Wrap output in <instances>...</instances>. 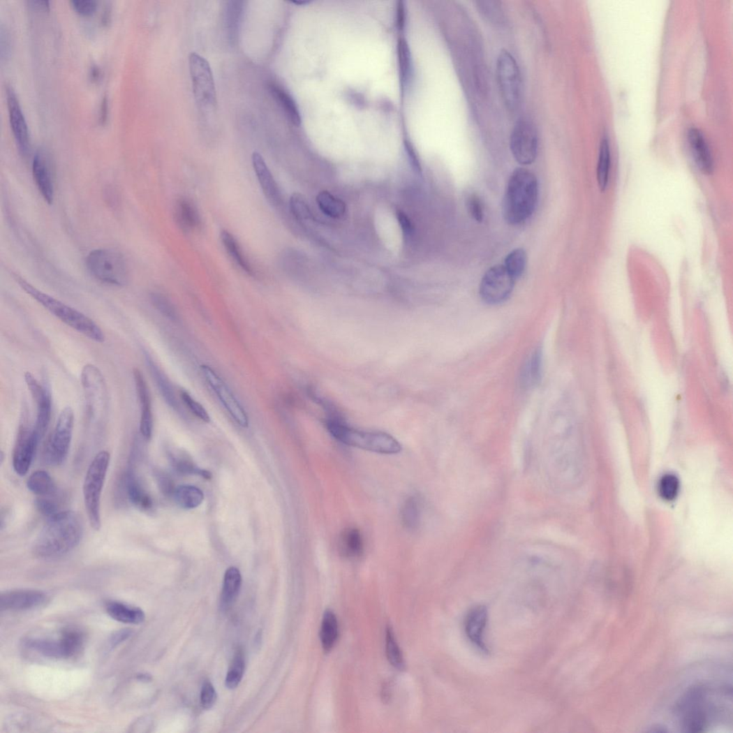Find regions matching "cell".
I'll return each instance as SVG.
<instances>
[{
    "mask_svg": "<svg viewBox=\"0 0 733 733\" xmlns=\"http://www.w3.org/2000/svg\"><path fill=\"white\" fill-rule=\"evenodd\" d=\"M251 159L253 170L266 198L273 206H278L281 202V194L265 159L258 152L253 153Z\"/></svg>",
    "mask_w": 733,
    "mask_h": 733,
    "instance_id": "obj_24",
    "label": "cell"
},
{
    "mask_svg": "<svg viewBox=\"0 0 733 733\" xmlns=\"http://www.w3.org/2000/svg\"><path fill=\"white\" fill-rule=\"evenodd\" d=\"M110 455L106 450L99 452L91 461L83 483V498L91 526L101 528V501Z\"/></svg>",
    "mask_w": 733,
    "mask_h": 733,
    "instance_id": "obj_5",
    "label": "cell"
},
{
    "mask_svg": "<svg viewBox=\"0 0 733 733\" xmlns=\"http://www.w3.org/2000/svg\"><path fill=\"white\" fill-rule=\"evenodd\" d=\"M496 4L497 2H477V7L487 19L498 23L502 22L503 15L501 8Z\"/></svg>",
    "mask_w": 733,
    "mask_h": 733,
    "instance_id": "obj_51",
    "label": "cell"
},
{
    "mask_svg": "<svg viewBox=\"0 0 733 733\" xmlns=\"http://www.w3.org/2000/svg\"><path fill=\"white\" fill-rule=\"evenodd\" d=\"M680 491V481L674 474L664 475L659 482L658 491L660 497L667 501H674Z\"/></svg>",
    "mask_w": 733,
    "mask_h": 733,
    "instance_id": "obj_41",
    "label": "cell"
},
{
    "mask_svg": "<svg viewBox=\"0 0 733 733\" xmlns=\"http://www.w3.org/2000/svg\"><path fill=\"white\" fill-rule=\"evenodd\" d=\"M216 693L214 687L210 682H206L201 693V702L205 709H210L214 706L216 700Z\"/></svg>",
    "mask_w": 733,
    "mask_h": 733,
    "instance_id": "obj_52",
    "label": "cell"
},
{
    "mask_svg": "<svg viewBox=\"0 0 733 733\" xmlns=\"http://www.w3.org/2000/svg\"><path fill=\"white\" fill-rule=\"evenodd\" d=\"M24 381L36 405L37 416L34 427L42 440L47 430L51 418L50 394L30 372L24 373Z\"/></svg>",
    "mask_w": 733,
    "mask_h": 733,
    "instance_id": "obj_17",
    "label": "cell"
},
{
    "mask_svg": "<svg viewBox=\"0 0 733 733\" xmlns=\"http://www.w3.org/2000/svg\"><path fill=\"white\" fill-rule=\"evenodd\" d=\"M27 487L38 497H52L57 491L50 475L43 470L36 471L30 475Z\"/></svg>",
    "mask_w": 733,
    "mask_h": 733,
    "instance_id": "obj_30",
    "label": "cell"
},
{
    "mask_svg": "<svg viewBox=\"0 0 733 733\" xmlns=\"http://www.w3.org/2000/svg\"><path fill=\"white\" fill-rule=\"evenodd\" d=\"M35 504L38 512L48 518L60 512L58 503L52 497H38Z\"/></svg>",
    "mask_w": 733,
    "mask_h": 733,
    "instance_id": "obj_50",
    "label": "cell"
},
{
    "mask_svg": "<svg viewBox=\"0 0 733 733\" xmlns=\"http://www.w3.org/2000/svg\"><path fill=\"white\" fill-rule=\"evenodd\" d=\"M526 263L527 256L526 251L522 249H517L507 256L503 266L506 271L517 281L523 275Z\"/></svg>",
    "mask_w": 733,
    "mask_h": 733,
    "instance_id": "obj_37",
    "label": "cell"
},
{
    "mask_svg": "<svg viewBox=\"0 0 733 733\" xmlns=\"http://www.w3.org/2000/svg\"><path fill=\"white\" fill-rule=\"evenodd\" d=\"M127 496L137 508L147 511L152 508L153 502L133 471H128L125 477Z\"/></svg>",
    "mask_w": 733,
    "mask_h": 733,
    "instance_id": "obj_27",
    "label": "cell"
},
{
    "mask_svg": "<svg viewBox=\"0 0 733 733\" xmlns=\"http://www.w3.org/2000/svg\"><path fill=\"white\" fill-rule=\"evenodd\" d=\"M337 636L338 624L336 616L332 611L328 609L323 616L320 631V639L325 652H330L332 649Z\"/></svg>",
    "mask_w": 733,
    "mask_h": 733,
    "instance_id": "obj_34",
    "label": "cell"
},
{
    "mask_svg": "<svg viewBox=\"0 0 733 733\" xmlns=\"http://www.w3.org/2000/svg\"><path fill=\"white\" fill-rule=\"evenodd\" d=\"M181 398L183 403L190 410V411L196 417L205 422H210V416L204 408L199 402H197L191 394L186 390L181 392Z\"/></svg>",
    "mask_w": 733,
    "mask_h": 733,
    "instance_id": "obj_48",
    "label": "cell"
},
{
    "mask_svg": "<svg viewBox=\"0 0 733 733\" xmlns=\"http://www.w3.org/2000/svg\"><path fill=\"white\" fill-rule=\"evenodd\" d=\"M6 94L11 127L20 152L26 156L31 149L29 131L15 91L8 86Z\"/></svg>",
    "mask_w": 733,
    "mask_h": 733,
    "instance_id": "obj_19",
    "label": "cell"
},
{
    "mask_svg": "<svg viewBox=\"0 0 733 733\" xmlns=\"http://www.w3.org/2000/svg\"><path fill=\"white\" fill-rule=\"evenodd\" d=\"M398 219L405 237L407 239L409 238L412 235V225L410 220L408 216L401 212L398 214Z\"/></svg>",
    "mask_w": 733,
    "mask_h": 733,
    "instance_id": "obj_56",
    "label": "cell"
},
{
    "mask_svg": "<svg viewBox=\"0 0 733 733\" xmlns=\"http://www.w3.org/2000/svg\"><path fill=\"white\" fill-rule=\"evenodd\" d=\"M47 595L43 591L32 589H18L6 591L0 596L1 611L31 610L45 604Z\"/></svg>",
    "mask_w": 733,
    "mask_h": 733,
    "instance_id": "obj_18",
    "label": "cell"
},
{
    "mask_svg": "<svg viewBox=\"0 0 733 733\" xmlns=\"http://www.w3.org/2000/svg\"><path fill=\"white\" fill-rule=\"evenodd\" d=\"M201 371L206 382L216 393L219 401L236 424L242 428H247L249 426L247 414L228 385L209 366L202 365Z\"/></svg>",
    "mask_w": 733,
    "mask_h": 733,
    "instance_id": "obj_14",
    "label": "cell"
},
{
    "mask_svg": "<svg viewBox=\"0 0 733 733\" xmlns=\"http://www.w3.org/2000/svg\"><path fill=\"white\" fill-rule=\"evenodd\" d=\"M137 679L140 681L149 682L151 681V676L147 674H140L137 676Z\"/></svg>",
    "mask_w": 733,
    "mask_h": 733,
    "instance_id": "obj_60",
    "label": "cell"
},
{
    "mask_svg": "<svg viewBox=\"0 0 733 733\" xmlns=\"http://www.w3.org/2000/svg\"><path fill=\"white\" fill-rule=\"evenodd\" d=\"M515 281L503 265L494 266L485 273L482 280L480 295L487 304H501L512 295Z\"/></svg>",
    "mask_w": 733,
    "mask_h": 733,
    "instance_id": "obj_13",
    "label": "cell"
},
{
    "mask_svg": "<svg viewBox=\"0 0 733 733\" xmlns=\"http://www.w3.org/2000/svg\"><path fill=\"white\" fill-rule=\"evenodd\" d=\"M87 265L91 274L103 283L122 287L128 283L129 272L126 260L116 251L94 250L89 253Z\"/></svg>",
    "mask_w": 733,
    "mask_h": 733,
    "instance_id": "obj_6",
    "label": "cell"
},
{
    "mask_svg": "<svg viewBox=\"0 0 733 733\" xmlns=\"http://www.w3.org/2000/svg\"><path fill=\"white\" fill-rule=\"evenodd\" d=\"M269 91L286 110L287 116L290 121L295 125L298 126L300 122V118L295 103L291 97L274 84H270Z\"/></svg>",
    "mask_w": 733,
    "mask_h": 733,
    "instance_id": "obj_38",
    "label": "cell"
},
{
    "mask_svg": "<svg viewBox=\"0 0 733 733\" xmlns=\"http://www.w3.org/2000/svg\"><path fill=\"white\" fill-rule=\"evenodd\" d=\"M33 3L36 6L45 10L49 9L50 7L49 2L47 1V0H37V1H33Z\"/></svg>",
    "mask_w": 733,
    "mask_h": 733,
    "instance_id": "obj_59",
    "label": "cell"
},
{
    "mask_svg": "<svg viewBox=\"0 0 733 733\" xmlns=\"http://www.w3.org/2000/svg\"><path fill=\"white\" fill-rule=\"evenodd\" d=\"M101 75V72L100 68L98 66H94L92 67V68L91 69V73H90V76L91 77V80H93L94 81H96V80L100 79Z\"/></svg>",
    "mask_w": 733,
    "mask_h": 733,
    "instance_id": "obj_58",
    "label": "cell"
},
{
    "mask_svg": "<svg viewBox=\"0 0 733 733\" xmlns=\"http://www.w3.org/2000/svg\"><path fill=\"white\" fill-rule=\"evenodd\" d=\"M172 462L175 469L182 474L199 475L207 479L212 477L210 472L195 466L185 457L172 456Z\"/></svg>",
    "mask_w": 733,
    "mask_h": 733,
    "instance_id": "obj_46",
    "label": "cell"
},
{
    "mask_svg": "<svg viewBox=\"0 0 733 733\" xmlns=\"http://www.w3.org/2000/svg\"><path fill=\"white\" fill-rule=\"evenodd\" d=\"M539 185L537 177L526 168H519L507 184L503 202L507 222L518 225L531 216L537 206Z\"/></svg>",
    "mask_w": 733,
    "mask_h": 733,
    "instance_id": "obj_2",
    "label": "cell"
},
{
    "mask_svg": "<svg viewBox=\"0 0 733 733\" xmlns=\"http://www.w3.org/2000/svg\"><path fill=\"white\" fill-rule=\"evenodd\" d=\"M158 482L161 490L165 495H174L175 489L170 477L165 474H158Z\"/></svg>",
    "mask_w": 733,
    "mask_h": 733,
    "instance_id": "obj_55",
    "label": "cell"
},
{
    "mask_svg": "<svg viewBox=\"0 0 733 733\" xmlns=\"http://www.w3.org/2000/svg\"><path fill=\"white\" fill-rule=\"evenodd\" d=\"M108 101L106 96H105L101 102L100 108V117L99 123L104 125L108 119Z\"/></svg>",
    "mask_w": 733,
    "mask_h": 733,
    "instance_id": "obj_57",
    "label": "cell"
},
{
    "mask_svg": "<svg viewBox=\"0 0 733 733\" xmlns=\"http://www.w3.org/2000/svg\"><path fill=\"white\" fill-rule=\"evenodd\" d=\"M175 219L179 228L184 232L192 231L200 227L201 219L198 210L186 199L177 201L175 207Z\"/></svg>",
    "mask_w": 733,
    "mask_h": 733,
    "instance_id": "obj_28",
    "label": "cell"
},
{
    "mask_svg": "<svg viewBox=\"0 0 733 733\" xmlns=\"http://www.w3.org/2000/svg\"><path fill=\"white\" fill-rule=\"evenodd\" d=\"M317 202L320 210L331 218H341L346 214V204L327 191H322L318 195Z\"/></svg>",
    "mask_w": 733,
    "mask_h": 733,
    "instance_id": "obj_35",
    "label": "cell"
},
{
    "mask_svg": "<svg viewBox=\"0 0 733 733\" xmlns=\"http://www.w3.org/2000/svg\"><path fill=\"white\" fill-rule=\"evenodd\" d=\"M15 279L18 285L27 295L32 297L55 318L79 333L89 337L91 341L99 343L105 341V336L103 330L88 316L59 299L40 291L19 276H15Z\"/></svg>",
    "mask_w": 733,
    "mask_h": 733,
    "instance_id": "obj_3",
    "label": "cell"
},
{
    "mask_svg": "<svg viewBox=\"0 0 733 733\" xmlns=\"http://www.w3.org/2000/svg\"><path fill=\"white\" fill-rule=\"evenodd\" d=\"M540 371L541 354L539 351H537L532 355L524 366L521 378L523 384L531 385L537 383L540 379Z\"/></svg>",
    "mask_w": 733,
    "mask_h": 733,
    "instance_id": "obj_43",
    "label": "cell"
},
{
    "mask_svg": "<svg viewBox=\"0 0 733 733\" xmlns=\"http://www.w3.org/2000/svg\"><path fill=\"white\" fill-rule=\"evenodd\" d=\"M292 214L299 221H306L312 217L311 211L304 197L299 193L292 195L290 202Z\"/></svg>",
    "mask_w": 733,
    "mask_h": 733,
    "instance_id": "obj_47",
    "label": "cell"
},
{
    "mask_svg": "<svg viewBox=\"0 0 733 733\" xmlns=\"http://www.w3.org/2000/svg\"><path fill=\"white\" fill-rule=\"evenodd\" d=\"M466 206L469 214L475 221H483L484 216L483 203L476 194L472 193L468 196Z\"/></svg>",
    "mask_w": 733,
    "mask_h": 733,
    "instance_id": "obj_49",
    "label": "cell"
},
{
    "mask_svg": "<svg viewBox=\"0 0 733 733\" xmlns=\"http://www.w3.org/2000/svg\"><path fill=\"white\" fill-rule=\"evenodd\" d=\"M74 412L67 406L61 412L57 424L44 450L45 463L51 466H61L67 459L74 429Z\"/></svg>",
    "mask_w": 733,
    "mask_h": 733,
    "instance_id": "obj_10",
    "label": "cell"
},
{
    "mask_svg": "<svg viewBox=\"0 0 733 733\" xmlns=\"http://www.w3.org/2000/svg\"><path fill=\"white\" fill-rule=\"evenodd\" d=\"M708 689L694 687L684 695L678 706V713L687 732H702L708 727L712 711L707 700Z\"/></svg>",
    "mask_w": 733,
    "mask_h": 733,
    "instance_id": "obj_9",
    "label": "cell"
},
{
    "mask_svg": "<svg viewBox=\"0 0 733 733\" xmlns=\"http://www.w3.org/2000/svg\"><path fill=\"white\" fill-rule=\"evenodd\" d=\"M488 621V612L484 606L473 608L467 615L465 630L467 637L479 649L487 652L484 634Z\"/></svg>",
    "mask_w": 733,
    "mask_h": 733,
    "instance_id": "obj_23",
    "label": "cell"
},
{
    "mask_svg": "<svg viewBox=\"0 0 733 733\" xmlns=\"http://www.w3.org/2000/svg\"><path fill=\"white\" fill-rule=\"evenodd\" d=\"M173 496L179 505L184 510L195 509L205 500V494L202 491L190 485L176 488Z\"/></svg>",
    "mask_w": 733,
    "mask_h": 733,
    "instance_id": "obj_32",
    "label": "cell"
},
{
    "mask_svg": "<svg viewBox=\"0 0 733 733\" xmlns=\"http://www.w3.org/2000/svg\"><path fill=\"white\" fill-rule=\"evenodd\" d=\"M242 3V2L232 1L225 8V28H227L228 34L231 40H235L238 34L239 24L243 9Z\"/></svg>",
    "mask_w": 733,
    "mask_h": 733,
    "instance_id": "obj_39",
    "label": "cell"
},
{
    "mask_svg": "<svg viewBox=\"0 0 733 733\" xmlns=\"http://www.w3.org/2000/svg\"><path fill=\"white\" fill-rule=\"evenodd\" d=\"M33 175L36 186L45 201L51 205L54 200V182L50 157L43 151L36 153L33 161Z\"/></svg>",
    "mask_w": 733,
    "mask_h": 733,
    "instance_id": "obj_21",
    "label": "cell"
},
{
    "mask_svg": "<svg viewBox=\"0 0 733 733\" xmlns=\"http://www.w3.org/2000/svg\"><path fill=\"white\" fill-rule=\"evenodd\" d=\"M327 427L335 439L352 447L386 455L399 454L402 450L396 438L384 432L355 429L334 419L328 420Z\"/></svg>",
    "mask_w": 733,
    "mask_h": 733,
    "instance_id": "obj_4",
    "label": "cell"
},
{
    "mask_svg": "<svg viewBox=\"0 0 733 733\" xmlns=\"http://www.w3.org/2000/svg\"><path fill=\"white\" fill-rule=\"evenodd\" d=\"M151 299L154 306L163 316L173 321L179 319L175 305L165 296L160 293H153Z\"/></svg>",
    "mask_w": 733,
    "mask_h": 733,
    "instance_id": "obj_45",
    "label": "cell"
},
{
    "mask_svg": "<svg viewBox=\"0 0 733 733\" xmlns=\"http://www.w3.org/2000/svg\"><path fill=\"white\" fill-rule=\"evenodd\" d=\"M242 582V575L237 568L231 567L225 572L221 598L223 609H228L235 601L239 595Z\"/></svg>",
    "mask_w": 733,
    "mask_h": 733,
    "instance_id": "obj_29",
    "label": "cell"
},
{
    "mask_svg": "<svg viewBox=\"0 0 733 733\" xmlns=\"http://www.w3.org/2000/svg\"><path fill=\"white\" fill-rule=\"evenodd\" d=\"M339 547L341 553L348 558H356L363 552L364 544L362 534L358 529L349 528L341 535Z\"/></svg>",
    "mask_w": 733,
    "mask_h": 733,
    "instance_id": "obj_31",
    "label": "cell"
},
{
    "mask_svg": "<svg viewBox=\"0 0 733 733\" xmlns=\"http://www.w3.org/2000/svg\"><path fill=\"white\" fill-rule=\"evenodd\" d=\"M145 358L150 373L165 402L174 410L182 413V407L171 381L148 353H145Z\"/></svg>",
    "mask_w": 733,
    "mask_h": 733,
    "instance_id": "obj_25",
    "label": "cell"
},
{
    "mask_svg": "<svg viewBox=\"0 0 733 733\" xmlns=\"http://www.w3.org/2000/svg\"><path fill=\"white\" fill-rule=\"evenodd\" d=\"M133 374L140 411H142L140 432L146 440H149L152 437L154 429V417L149 390L145 377L139 370L134 369Z\"/></svg>",
    "mask_w": 733,
    "mask_h": 733,
    "instance_id": "obj_20",
    "label": "cell"
},
{
    "mask_svg": "<svg viewBox=\"0 0 733 733\" xmlns=\"http://www.w3.org/2000/svg\"><path fill=\"white\" fill-rule=\"evenodd\" d=\"M82 534L79 515L72 511L60 512L48 518L35 542L34 552L44 559L63 557L79 545Z\"/></svg>",
    "mask_w": 733,
    "mask_h": 733,
    "instance_id": "obj_1",
    "label": "cell"
},
{
    "mask_svg": "<svg viewBox=\"0 0 733 733\" xmlns=\"http://www.w3.org/2000/svg\"><path fill=\"white\" fill-rule=\"evenodd\" d=\"M611 150L608 138L601 140L598 165V182L601 191H605L609 180Z\"/></svg>",
    "mask_w": 733,
    "mask_h": 733,
    "instance_id": "obj_33",
    "label": "cell"
},
{
    "mask_svg": "<svg viewBox=\"0 0 733 733\" xmlns=\"http://www.w3.org/2000/svg\"><path fill=\"white\" fill-rule=\"evenodd\" d=\"M420 519V503L415 497L410 496L405 501L402 507V522L407 528L414 529L417 527Z\"/></svg>",
    "mask_w": 733,
    "mask_h": 733,
    "instance_id": "obj_40",
    "label": "cell"
},
{
    "mask_svg": "<svg viewBox=\"0 0 733 733\" xmlns=\"http://www.w3.org/2000/svg\"><path fill=\"white\" fill-rule=\"evenodd\" d=\"M106 611L111 618L125 624H142L145 622L146 617L145 613L142 609L119 602L108 603Z\"/></svg>",
    "mask_w": 733,
    "mask_h": 733,
    "instance_id": "obj_26",
    "label": "cell"
},
{
    "mask_svg": "<svg viewBox=\"0 0 733 733\" xmlns=\"http://www.w3.org/2000/svg\"><path fill=\"white\" fill-rule=\"evenodd\" d=\"M688 142L694 161L699 170L710 175L714 170V161L706 138L702 131L695 127L688 132Z\"/></svg>",
    "mask_w": 733,
    "mask_h": 733,
    "instance_id": "obj_22",
    "label": "cell"
},
{
    "mask_svg": "<svg viewBox=\"0 0 733 733\" xmlns=\"http://www.w3.org/2000/svg\"><path fill=\"white\" fill-rule=\"evenodd\" d=\"M244 671V660L242 653L238 651L225 678V686L236 688L240 683Z\"/></svg>",
    "mask_w": 733,
    "mask_h": 733,
    "instance_id": "obj_44",
    "label": "cell"
},
{
    "mask_svg": "<svg viewBox=\"0 0 733 733\" xmlns=\"http://www.w3.org/2000/svg\"><path fill=\"white\" fill-rule=\"evenodd\" d=\"M71 3L79 13L86 15L93 14L97 8L95 0H72Z\"/></svg>",
    "mask_w": 733,
    "mask_h": 733,
    "instance_id": "obj_53",
    "label": "cell"
},
{
    "mask_svg": "<svg viewBox=\"0 0 733 733\" xmlns=\"http://www.w3.org/2000/svg\"><path fill=\"white\" fill-rule=\"evenodd\" d=\"M496 77L506 108L516 112L521 101V76L516 59L507 50H502L498 56Z\"/></svg>",
    "mask_w": 733,
    "mask_h": 733,
    "instance_id": "obj_8",
    "label": "cell"
},
{
    "mask_svg": "<svg viewBox=\"0 0 733 733\" xmlns=\"http://www.w3.org/2000/svg\"><path fill=\"white\" fill-rule=\"evenodd\" d=\"M82 385L91 416L102 415L106 403V386L104 378L96 366H84L81 374Z\"/></svg>",
    "mask_w": 733,
    "mask_h": 733,
    "instance_id": "obj_15",
    "label": "cell"
},
{
    "mask_svg": "<svg viewBox=\"0 0 733 733\" xmlns=\"http://www.w3.org/2000/svg\"><path fill=\"white\" fill-rule=\"evenodd\" d=\"M133 634V631L129 628H124L119 630L112 633L109 639V645L112 649H114L117 646L124 642L128 640Z\"/></svg>",
    "mask_w": 733,
    "mask_h": 733,
    "instance_id": "obj_54",
    "label": "cell"
},
{
    "mask_svg": "<svg viewBox=\"0 0 733 733\" xmlns=\"http://www.w3.org/2000/svg\"><path fill=\"white\" fill-rule=\"evenodd\" d=\"M386 654L389 662L392 666L399 669L404 668L405 663L403 655L390 627L387 628L386 632Z\"/></svg>",
    "mask_w": 733,
    "mask_h": 733,
    "instance_id": "obj_42",
    "label": "cell"
},
{
    "mask_svg": "<svg viewBox=\"0 0 733 733\" xmlns=\"http://www.w3.org/2000/svg\"><path fill=\"white\" fill-rule=\"evenodd\" d=\"M192 89L197 105L204 112L217 109V95L211 66L198 53L191 52L188 58Z\"/></svg>",
    "mask_w": 733,
    "mask_h": 733,
    "instance_id": "obj_7",
    "label": "cell"
},
{
    "mask_svg": "<svg viewBox=\"0 0 733 733\" xmlns=\"http://www.w3.org/2000/svg\"><path fill=\"white\" fill-rule=\"evenodd\" d=\"M221 239L225 249L234 261L248 274L253 275V269L243 255L242 251L236 239L228 231H222Z\"/></svg>",
    "mask_w": 733,
    "mask_h": 733,
    "instance_id": "obj_36",
    "label": "cell"
},
{
    "mask_svg": "<svg viewBox=\"0 0 733 733\" xmlns=\"http://www.w3.org/2000/svg\"><path fill=\"white\" fill-rule=\"evenodd\" d=\"M539 136L532 121L521 118L515 124L510 135V149L515 160L521 165L532 164L537 158Z\"/></svg>",
    "mask_w": 733,
    "mask_h": 733,
    "instance_id": "obj_12",
    "label": "cell"
},
{
    "mask_svg": "<svg viewBox=\"0 0 733 733\" xmlns=\"http://www.w3.org/2000/svg\"><path fill=\"white\" fill-rule=\"evenodd\" d=\"M82 634L75 630H65L59 639L31 638L25 646L40 655L53 659H66L78 653L83 645Z\"/></svg>",
    "mask_w": 733,
    "mask_h": 733,
    "instance_id": "obj_11",
    "label": "cell"
},
{
    "mask_svg": "<svg viewBox=\"0 0 733 733\" xmlns=\"http://www.w3.org/2000/svg\"><path fill=\"white\" fill-rule=\"evenodd\" d=\"M40 440L34 427L20 428L13 455V466L17 475L24 476L29 471Z\"/></svg>",
    "mask_w": 733,
    "mask_h": 733,
    "instance_id": "obj_16",
    "label": "cell"
}]
</instances>
